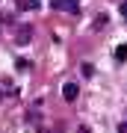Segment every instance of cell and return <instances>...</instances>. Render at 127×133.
<instances>
[{"instance_id":"1","label":"cell","mask_w":127,"mask_h":133,"mask_svg":"<svg viewBox=\"0 0 127 133\" xmlns=\"http://www.w3.org/2000/svg\"><path fill=\"white\" fill-rule=\"evenodd\" d=\"M30 38H33V27L30 24H21L15 30V44H30Z\"/></svg>"},{"instance_id":"2","label":"cell","mask_w":127,"mask_h":133,"mask_svg":"<svg viewBox=\"0 0 127 133\" xmlns=\"http://www.w3.org/2000/svg\"><path fill=\"white\" fill-rule=\"evenodd\" d=\"M77 95H80L77 83H65V86H62V98H65V101H77Z\"/></svg>"},{"instance_id":"3","label":"cell","mask_w":127,"mask_h":133,"mask_svg":"<svg viewBox=\"0 0 127 133\" xmlns=\"http://www.w3.org/2000/svg\"><path fill=\"white\" fill-rule=\"evenodd\" d=\"M115 59L118 62H127V44H118V48H115Z\"/></svg>"},{"instance_id":"4","label":"cell","mask_w":127,"mask_h":133,"mask_svg":"<svg viewBox=\"0 0 127 133\" xmlns=\"http://www.w3.org/2000/svg\"><path fill=\"white\" fill-rule=\"evenodd\" d=\"M18 6H21V9H38L36 0H18Z\"/></svg>"},{"instance_id":"5","label":"cell","mask_w":127,"mask_h":133,"mask_svg":"<svg viewBox=\"0 0 127 133\" xmlns=\"http://www.w3.org/2000/svg\"><path fill=\"white\" fill-rule=\"evenodd\" d=\"M83 74H86V77H92V74H95V68L89 65V62H83Z\"/></svg>"},{"instance_id":"6","label":"cell","mask_w":127,"mask_h":133,"mask_svg":"<svg viewBox=\"0 0 127 133\" xmlns=\"http://www.w3.org/2000/svg\"><path fill=\"white\" fill-rule=\"evenodd\" d=\"M118 133H127V121H121V124H118Z\"/></svg>"},{"instance_id":"7","label":"cell","mask_w":127,"mask_h":133,"mask_svg":"<svg viewBox=\"0 0 127 133\" xmlns=\"http://www.w3.org/2000/svg\"><path fill=\"white\" fill-rule=\"evenodd\" d=\"M121 15H127V0H124V3H121Z\"/></svg>"},{"instance_id":"8","label":"cell","mask_w":127,"mask_h":133,"mask_svg":"<svg viewBox=\"0 0 127 133\" xmlns=\"http://www.w3.org/2000/svg\"><path fill=\"white\" fill-rule=\"evenodd\" d=\"M77 133H89V130H86V127H83V130H77Z\"/></svg>"}]
</instances>
